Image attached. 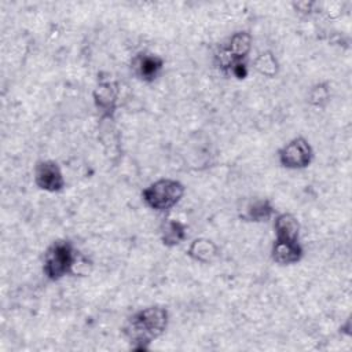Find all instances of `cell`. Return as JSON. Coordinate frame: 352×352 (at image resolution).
Returning <instances> with one entry per match:
<instances>
[{
	"mask_svg": "<svg viewBox=\"0 0 352 352\" xmlns=\"http://www.w3.org/2000/svg\"><path fill=\"white\" fill-rule=\"evenodd\" d=\"M169 322L168 309L150 305L132 314L122 326V336L132 349L146 351L150 344L161 337Z\"/></svg>",
	"mask_w": 352,
	"mask_h": 352,
	"instance_id": "6da1fadb",
	"label": "cell"
},
{
	"mask_svg": "<svg viewBox=\"0 0 352 352\" xmlns=\"http://www.w3.org/2000/svg\"><path fill=\"white\" fill-rule=\"evenodd\" d=\"M186 187L176 179L162 177L150 183L142 191L143 202L155 212H166L183 198Z\"/></svg>",
	"mask_w": 352,
	"mask_h": 352,
	"instance_id": "7a4b0ae2",
	"label": "cell"
},
{
	"mask_svg": "<svg viewBox=\"0 0 352 352\" xmlns=\"http://www.w3.org/2000/svg\"><path fill=\"white\" fill-rule=\"evenodd\" d=\"M76 260L77 253L69 241H55L44 254L43 272L50 280L56 282L63 276L73 274Z\"/></svg>",
	"mask_w": 352,
	"mask_h": 352,
	"instance_id": "3957f363",
	"label": "cell"
},
{
	"mask_svg": "<svg viewBox=\"0 0 352 352\" xmlns=\"http://www.w3.org/2000/svg\"><path fill=\"white\" fill-rule=\"evenodd\" d=\"M278 158L279 164L286 169H305L314 160V150L305 138L297 136L279 150Z\"/></svg>",
	"mask_w": 352,
	"mask_h": 352,
	"instance_id": "277c9868",
	"label": "cell"
},
{
	"mask_svg": "<svg viewBox=\"0 0 352 352\" xmlns=\"http://www.w3.org/2000/svg\"><path fill=\"white\" fill-rule=\"evenodd\" d=\"M118 95H120V88L117 81L114 80H103L100 78L94 88L92 98H94V104L100 113L102 121H113L116 109H117V102H118Z\"/></svg>",
	"mask_w": 352,
	"mask_h": 352,
	"instance_id": "5b68a950",
	"label": "cell"
},
{
	"mask_svg": "<svg viewBox=\"0 0 352 352\" xmlns=\"http://www.w3.org/2000/svg\"><path fill=\"white\" fill-rule=\"evenodd\" d=\"M34 184L47 192H59L65 188L66 182L58 162L52 160H41L34 166Z\"/></svg>",
	"mask_w": 352,
	"mask_h": 352,
	"instance_id": "8992f818",
	"label": "cell"
},
{
	"mask_svg": "<svg viewBox=\"0 0 352 352\" xmlns=\"http://www.w3.org/2000/svg\"><path fill=\"white\" fill-rule=\"evenodd\" d=\"M252 34L249 32H236L231 36L228 45L220 54V65L221 67L230 69L234 62L246 60L250 50H252Z\"/></svg>",
	"mask_w": 352,
	"mask_h": 352,
	"instance_id": "52a82bcc",
	"label": "cell"
},
{
	"mask_svg": "<svg viewBox=\"0 0 352 352\" xmlns=\"http://www.w3.org/2000/svg\"><path fill=\"white\" fill-rule=\"evenodd\" d=\"M304 256L302 246L300 241H287L276 239L271 248V258L279 265H292L297 264Z\"/></svg>",
	"mask_w": 352,
	"mask_h": 352,
	"instance_id": "ba28073f",
	"label": "cell"
},
{
	"mask_svg": "<svg viewBox=\"0 0 352 352\" xmlns=\"http://www.w3.org/2000/svg\"><path fill=\"white\" fill-rule=\"evenodd\" d=\"M133 72L144 82H153L164 69V59L160 55L143 52L133 59Z\"/></svg>",
	"mask_w": 352,
	"mask_h": 352,
	"instance_id": "9c48e42d",
	"label": "cell"
},
{
	"mask_svg": "<svg viewBox=\"0 0 352 352\" xmlns=\"http://www.w3.org/2000/svg\"><path fill=\"white\" fill-rule=\"evenodd\" d=\"M187 256L201 264H210L219 256V246L209 238H195L187 248Z\"/></svg>",
	"mask_w": 352,
	"mask_h": 352,
	"instance_id": "30bf717a",
	"label": "cell"
},
{
	"mask_svg": "<svg viewBox=\"0 0 352 352\" xmlns=\"http://www.w3.org/2000/svg\"><path fill=\"white\" fill-rule=\"evenodd\" d=\"M275 213V209L268 199H253L248 202L242 212L239 213V217L245 221H253V223H261L270 220Z\"/></svg>",
	"mask_w": 352,
	"mask_h": 352,
	"instance_id": "8fae6325",
	"label": "cell"
},
{
	"mask_svg": "<svg viewBox=\"0 0 352 352\" xmlns=\"http://www.w3.org/2000/svg\"><path fill=\"white\" fill-rule=\"evenodd\" d=\"M274 230L276 239L298 241L300 238V223L292 213H279L274 220Z\"/></svg>",
	"mask_w": 352,
	"mask_h": 352,
	"instance_id": "7c38bea8",
	"label": "cell"
},
{
	"mask_svg": "<svg viewBox=\"0 0 352 352\" xmlns=\"http://www.w3.org/2000/svg\"><path fill=\"white\" fill-rule=\"evenodd\" d=\"M161 242L166 248L180 245L187 238V227L184 223L176 219H166L161 224Z\"/></svg>",
	"mask_w": 352,
	"mask_h": 352,
	"instance_id": "4fadbf2b",
	"label": "cell"
},
{
	"mask_svg": "<svg viewBox=\"0 0 352 352\" xmlns=\"http://www.w3.org/2000/svg\"><path fill=\"white\" fill-rule=\"evenodd\" d=\"M253 67L258 74L268 78H272L279 73V62L271 51H264L258 54L253 60Z\"/></svg>",
	"mask_w": 352,
	"mask_h": 352,
	"instance_id": "5bb4252c",
	"label": "cell"
},
{
	"mask_svg": "<svg viewBox=\"0 0 352 352\" xmlns=\"http://www.w3.org/2000/svg\"><path fill=\"white\" fill-rule=\"evenodd\" d=\"M330 99V88L326 82H318L308 91V102L315 107H324Z\"/></svg>",
	"mask_w": 352,
	"mask_h": 352,
	"instance_id": "9a60e30c",
	"label": "cell"
},
{
	"mask_svg": "<svg viewBox=\"0 0 352 352\" xmlns=\"http://www.w3.org/2000/svg\"><path fill=\"white\" fill-rule=\"evenodd\" d=\"M231 74L239 80L245 78L248 76V65H246V60H239V62H234L230 69Z\"/></svg>",
	"mask_w": 352,
	"mask_h": 352,
	"instance_id": "2e32d148",
	"label": "cell"
},
{
	"mask_svg": "<svg viewBox=\"0 0 352 352\" xmlns=\"http://www.w3.org/2000/svg\"><path fill=\"white\" fill-rule=\"evenodd\" d=\"M316 3L314 1H297V3H293V8L298 12V14H311L314 11V7H315Z\"/></svg>",
	"mask_w": 352,
	"mask_h": 352,
	"instance_id": "e0dca14e",
	"label": "cell"
}]
</instances>
